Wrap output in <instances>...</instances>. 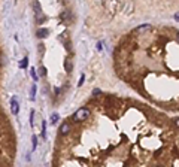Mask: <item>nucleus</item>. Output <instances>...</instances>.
<instances>
[{
	"instance_id": "f257e3e1",
	"label": "nucleus",
	"mask_w": 179,
	"mask_h": 167,
	"mask_svg": "<svg viewBox=\"0 0 179 167\" xmlns=\"http://www.w3.org/2000/svg\"><path fill=\"white\" fill-rule=\"evenodd\" d=\"M90 115H91V110H90L88 108H81V109H78L73 113L72 119H73L75 123H82V121H85V119L90 118Z\"/></svg>"
},
{
	"instance_id": "f03ea898",
	"label": "nucleus",
	"mask_w": 179,
	"mask_h": 167,
	"mask_svg": "<svg viewBox=\"0 0 179 167\" xmlns=\"http://www.w3.org/2000/svg\"><path fill=\"white\" fill-rule=\"evenodd\" d=\"M69 133H70V124L69 123L61 124V127H60V136H66V134H69Z\"/></svg>"
},
{
	"instance_id": "7ed1b4c3",
	"label": "nucleus",
	"mask_w": 179,
	"mask_h": 167,
	"mask_svg": "<svg viewBox=\"0 0 179 167\" xmlns=\"http://www.w3.org/2000/svg\"><path fill=\"white\" fill-rule=\"evenodd\" d=\"M11 110H12V113H14V115H16V113H18V110H19V105H18L16 97H14V99L11 100Z\"/></svg>"
},
{
	"instance_id": "20e7f679",
	"label": "nucleus",
	"mask_w": 179,
	"mask_h": 167,
	"mask_svg": "<svg viewBox=\"0 0 179 167\" xmlns=\"http://www.w3.org/2000/svg\"><path fill=\"white\" fill-rule=\"evenodd\" d=\"M149 30H151V26H149V24H145V26H140V27L136 29V33L137 34H143V33H146Z\"/></svg>"
},
{
	"instance_id": "39448f33",
	"label": "nucleus",
	"mask_w": 179,
	"mask_h": 167,
	"mask_svg": "<svg viewBox=\"0 0 179 167\" xmlns=\"http://www.w3.org/2000/svg\"><path fill=\"white\" fill-rule=\"evenodd\" d=\"M64 67H66V70L67 72H72V60L70 58H66V61H64Z\"/></svg>"
},
{
	"instance_id": "423d86ee",
	"label": "nucleus",
	"mask_w": 179,
	"mask_h": 167,
	"mask_svg": "<svg viewBox=\"0 0 179 167\" xmlns=\"http://www.w3.org/2000/svg\"><path fill=\"white\" fill-rule=\"evenodd\" d=\"M37 36H39V37H47V36H48V30H47V29H40V30L37 32Z\"/></svg>"
},
{
	"instance_id": "0eeeda50",
	"label": "nucleus",
	"mask_w": 179,
	"mask_h": 167,
	"mask_svg": "<svg viewBox=\"0 0 179 167\" xmlns=\"http://www.w3.org/2000/svg\"><path fill=\"white\" fill-rule=\"evenodd\" d=\"M58 118H60V116H58V113H52V115H51V123H52V124H55V123L58 121Z\"/></svg>"
},
{
	"instance_id": "6e6552de",
	"label": "nucleus",
	"mask_w": 179,
	"mask_h": 167,
	"mask_svg": "<svg viewBox=\"0 0 179 167\" xmlns=\"http://www.w3.org/2000/svg\"><path fill=\"white\" fill-rule=\"evenodd\" d=\"M30 99H32V100H34V99H36V85H33V87H32V94H30Z\"/></svg>"
},
{
	"instance_id": "1a4fd4ad",
	"label": "nucleus",
	"mask_w": 179,
	"mask_h": 167,
	"mask_svg": "<svg viewBox=\"0 0 179 167\" xmlns=\"http://www.w3.org/2000/svg\"><path fill=\"white\" fill-rule=\"evenodd\" d=\"M39 75H40V76H45V75H47V69H45L43 66L39 67Z\"/></svg>"
},
{
	"instance_id": "9d476101",
	"label": "nucleus",
	"mask_w": 179,
	"mask_h": 167,
	"mask_svg": "<svg viewBox=\"0 0 179 167\" xmlns=\"http://www.w3.org/2000/svg\"><path fill=\"white\" fill-rule=\"evenodd\" d=\"M19 66H21V67H22V69H24V67H27V58H24V60H22V61H21V64H19Z\"/></svg>"
},
{
	"instance_id": "9b49d317",
	"label": "nucleus",
	"mask_w": 179,
	"mask_h": 167,
	"mask_svg": "<svg viewBox=\"0 0 179 167\" xmlns=\"http://www.w3.org/2000/svg\"><path fill=\"white\" fill-rule=\"evenodd\" d=\"M30 73H32V76H33V79L36 81V79H37V76H36V72H34V69H30Z\"/></svg>"
},
{
	"instance_id": "f8f14e48",
	"label": "nucleus",
	"mask_w": 179,
	"mask_h": 167,
	"mask_svg": "<svg viewBox=\"0 0 179 167\" xmlns=\"http://www.w3.org/2000/svg\"><path fill=\"white\" fill-rule=\"evenodd\" d=\"M36 145H37V137H36V136H33V149L36 148Z\"/></svg>"
},
{
	"instance_id": "ddd939ff",
	"label": "nucleus",
	"mask_w": 179,
	"mask_h": 167,
	"mask_svg": "<svg viewBox=\"0 0 179 167\" xmlns=\"http://www.w3.org/2000/svg\"><path fill=\"white\" fill-rule=\"evenodd\" d=\"M84 79H85V76L82 75V76H81V81L78 82V85H82V84H84Z\"/></svg>"
}]
</instances>
